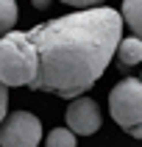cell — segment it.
I'll return each instance as SVG.
<instances>
[{"label":"cell","mask_w":142,"mask_h":147,"mask_svg":"<svg viewBox=\"0 0 142 147\" xmlns=\"http://www.w3.org/2000/svg\"><path fill=\"white\" fill-rule=\"evenodd\" d=\"M114 58H117V69H123V72H128L131 67L142 64V39H137V36L123 39Z\"/></svg>","instance_id":"cell-6"},{"label":"cell","mask_w":142,"mask_h":147,"mask_svg":"<svg viewBox=\"0 0 142 147\" xmlns=\"http://www.w3.org/2000/svg\"><path fill=\"white\" fill-rule=\"evenodd\" d=\"M39 69V53L31 36L11 31L0 39V81L6 86H31Z\"/></svg>","instance_id":"cell-2"},{"label":"cell","mask_w":142,"mask_h":147,"mask_svg":"<svg viewBox=\"0 0 142 147\" xmlns=\"http://www.w3.org/2000/svg\"><path fill=\"white\" fill-rule=\"evenodd\" d=\"M128 136H134V139H142V125H137V128H131V131H128Z\"/></svg>","instance_id":"cell-13"},{"label":"cell","mask_w":142,"mask_h":147,"mask_svg":"<svg viewBox=\"0 0 142 147\" xmlns=\"http://www.w3.org/2000/svg\"><path fill=\"white\" fill-rule=\"evenodd\" d=\"M61 3H67V6H75V8H95V3H100V0H61Z\"/></svg>","instance_id":"cell-11"},{"label":"cell","mask_w":142,"mask_h":147,"mask_svg":"<svg viewBox=\"0 0 142 147\" xmlns=\"http://www.w3.org/2000/svg\"><path fill=\"white\" fill-rule=\"evenodd\" d=\"M48 6H50V0H33V8H39V11H45Z\"/></svg>","instance_id":"cell-12"},{"label":"cell","mask_w":142,"mask_h":147,"mask_svg":"<svg viewBox=\"0 0 142 147\" xmlns=\"http://www.w3.org/2000/svg\"><path fill=\"white\" fill-rule=\"evenodd\" d=\"M123 22L142 39V0H123Z\"/></svg>","instance_id":"cell-7"},{"label":"cell","mask_w":142,"mask_h":147,"mask_svg":"<svg viewBox=\"0 0 142 147\" xmlns=\"http://www.w3.org/2000/svg\"><path fill=\"white\" fill-rule=\"evenodd\" d=\"M67 125L75 136H92L100 128V108L89 97H75L67 108Z\"/></svg>","instance_id":"cell-5"},{"label":"cell","mask_w":142,"mask_h":147,"mask_svg":"<svg viewBox=\"0 0 142 147\" xmlns=\"http://www.w3.org/2000/svg\"><path fill=\"white\" fill-rule=\"evenodd\" d=\"M123 14L98 6L84 8L28 31L39 53V69L31 89L58 97H81L100 81L123 42Z\"/></svg>","instance_id":"cell-1"},{"label":"cell","mask_w":142,"mask_h":147,"mask_svg":"<svg viewBox=\"0 0 142 147\" xmlns=\"http://www.w3.org/2000/svg\"><path fill=\"white\" fill-rule=\"evenodd\" d=\"M109 111L125 133L142 125V81L137 78H123L109 94Z\"/></svg>","instance_id":"cell-3"},{"label":"cell","mask_w":142,"mask_h":147,"mask_svg":"<svg viewBox=\"0 0 142 147\" xmlns=\"http://www.w3.org/2000/svg\"><path fill=\"white\" fill-rule=\"evenodd\" d=\"M14 22H17V3L14 0H0V39L14 31Z\"/></svg>","instance_id":"cell-8"},{"label":"cell","mask_w":142,"mask_h":147,"mask_svg":"<svg viewBox=\"0 0 142 147\" xmlns=\"http://www.w3.org/2000/svg\"><path fill=\"white\" fill-rule=\"evenodd\" d=\"M6 108H8V89H6V83L0 81V125H3V117H6Z\"/></svg>","instance_id":"cell-10"},{"label":"cell","mask_w":142,"mask_h":147,"mask_svg":"<svg viewBox=\"0 0 142 147\" xmlns=\"http://www.w3.org/2000/svg\"><path fill=\"white\" fill-rule=\"evenodd\" d=\"M45 147H75V133L70 128H56V131L48 133Z\"/></svg>","instance_id":"cell-9"},{"label":"cell","mask_w":142,"mask_h":147,"mask_svg":"<svg viewBox=\"0 0 142 147\" xmlns=\"http://www.w3.org/2000/svg\"><path fill=\"white\" fill-rule=\"evenodd\" d=\"M42 122L28 111H14L0 125V147H39Z\"/></svg>","instance_id":"cell-4"}]
</instances>
